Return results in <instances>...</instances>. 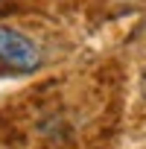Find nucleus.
<instances>
[{
  "label": "nucleus",
  "instance_id": "nucleus-1",
  "mask_svg": "<svg viewBox=\"0 0 146 149\" xmlns=\"http://www.w3.org/2000/svg\"><path fill=\"white\" fill-rule=\"evenodd\" d=\"M41 61L44 56L35 38H29L24 29L0 24V67L12 73H35Z\"/></svg>",
  "mask_w": 146,
  "mask_h": 149
}]
</instances>
